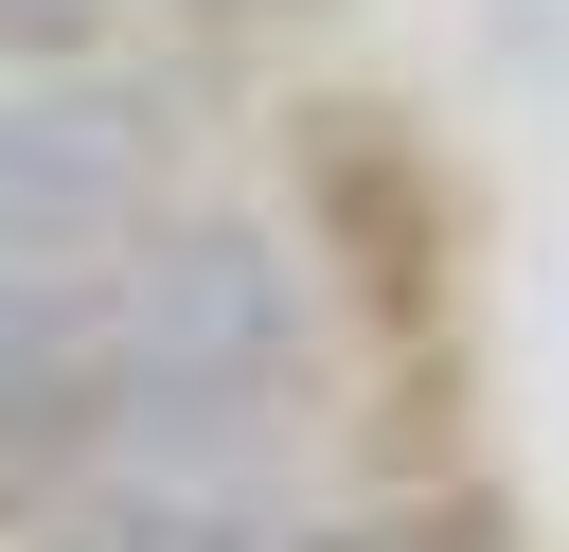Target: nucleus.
<instances>
[{"instance_id":"f257e3e1","label":"nucleus","mask_w":569,"mask_h":552,"mask_svg":"<svg viewBox=\"0 0 569 552\" xmlns=\"http://www.w3.org/2000/svg\"><path fill=\"white\" fill-rule=\"evenodd\" d=\"M71 356L107 392V445H213L267 463L284 392L320 374V303L249 214H178L142 249H107V285L71 303Z\"/></svg>"},{"instance_id":"f03ea898","label":"nucleus","mask_w":569,"mask_h":552,"mask_svg":"<svg viewBox=\"0 0 569 552\" xmlns=\"http://www.w3.org/2000/svg\"><path fill=\"white\" fill-rule=\"evenodd\" d=\"M142 160H160L142 89H107V71H18V89H0V267L89 285V267L124 249V214H142Z\"/></svg>"},{"instance_id":"7ed1b4c3","label":"nucleus","mask_w":569,"mask_h":552,"mask_svg":"<svg viewBox=\"0 0 569 552\" xmlns=\"http://www.w3.org/2000/svg\"><path fill=\"white\" fill-rule=\"evenodd\" d=\"M53 552H284V516H267V463L89 445V463L53 481Z\"/></svg>"},{"instance_id":"20e7f679","label":"nucleus","mask_w":569,"mask_h":552,"mask_svg":"<svg viewBox=\"0 0 569 552\" xmlns=\"http://www.w3.org/2000/svg\"><path fill=\"white\" fill-rule=\"evenodd\" d=\"M71 303H89V285H53V267H0V374L71 356Z\"/></svg>"},{"instance_id":"39448f33","label":"nucleus","mask_w":569,"mask_h":552,"mask_svg":"<svg viewBox=\"0 0 569 552\" xmlns=\"http://www.w3.org/2000/svg\"><path fill=\"white\" fill-rule=\"evenodd\" d=\"M107 0H0V36H89Z\"/></svg>"}]
</instances>
